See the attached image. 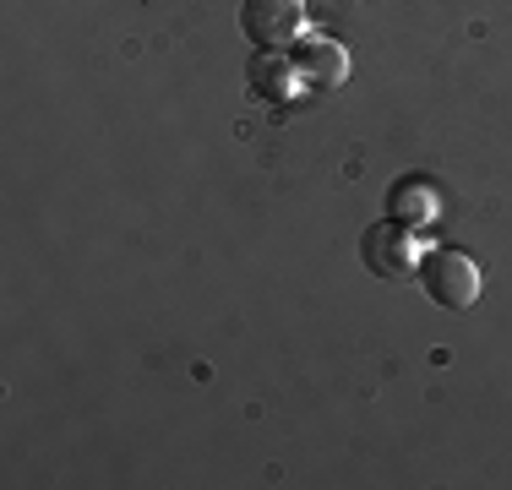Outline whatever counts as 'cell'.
Instances as JSON below:
<instances>
[{"instance_id":"1","label":"cell","mask_w":512,"mask_h":490,"mask_svg":"<svg viewBox=\"0 0 512 490\" xmlns=\"http://www.w3.org/2000/svg\"><path fill=\"white\" fill-rule=\"evenodd\" d=\"M420 278H425V294H431L442 311H469V305L480 300V267H474V256L453 251V245L425 256Z\"/></svg>"},{"instance_id":"2","label":"cell","mask_w":512,"mask_h":490,"mask_svg":"<svg viewBox=\"0 0 512 490\" xmlns=\"http://www.w3.org/2000/svg\"><path fill=\"white\" fill-rule=\"evenodd\" d=\"M240 28H246L251 44L284 49L306 33V0H246L240 6Z\"/></svg>"},{"instance_id":"3","label":"cell","mask_w":512,"mask_h":490,"mask_svg":"<svg viewBox=\"0 0 512 490\" xmlns=\"http://www.w3.org/2000/svg\"><path fill=\"white\" fill-rule=\"evenodd\" d=\"M360 256H365V267H371L376 278H409L414 267H420L409 229H398V224H371V229H365Z\"/></svg>"},{"instance_id":"4","label":"cell","mask_w":512,"mask_h":490,"mask_svg":"<svg viewBox=\"0 0 512 490\" xmlns=\"http://www.w3.org/2000/svg\"><path fill=\"white\" fill-rule=\"evenodd\" d=\"M295 66H300V77H306L311 88H344L349 82V49L338 39L311 33V39H300V49H295Z\"/></svg>"},{"instance_id":"5","label":"cell","mask_w":512,"mask_h":490,"mask_svg":"<svg viewBox=\"0 0 512 490\" xmlns=\"http://www.w3.org/2000/svg\"><path fill=\"white\" fill-rule=\"evenodd\" d=\"M246 82H251L256 98H267V104H289V98H295V82H306V77H300V66L284 49H262L246 66Z\"/></svg>"},{"instance_id":"6","label":"cell","mask_w":512,"mask_h":490,"mask_svg":"<svg viewBox=\"0 0 512 490\" xmlns=\"http://www.w3.org/2000/svg\"><path fill=\"white\" fill-rule=\"evenodd\" d=\"M387 218L398 229H420V224H436V196L420 175H404L393 191H387Z\"/></svg>"}]
</instances>
